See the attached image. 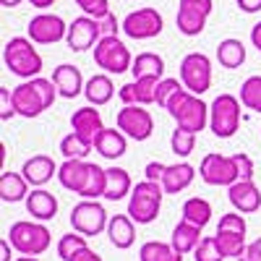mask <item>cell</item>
I'll return each mask as SVG.
<instances>
[{
	"instance_id": "obj_13",
	"label": "cell",
	"mask_w": 261,
	"mask_h": 261,
	"mask_svg": "<svg viewBox=\"0 0 261 261\" xmlns=\"http://www.w3.org/2000/svg\"><path fill=\"white\" fill-rule=\"evenodd\" d=\"M102 39V29H99V21L92 16H79L68 24V37H65V45L73 53H86V50H94L97 42Z\"/></svg>"
},
{
	"instance_id": "obj_51",
	"label": "cell",
	"mask_w": 261,
	"mask_h": 261,
	"mask_svg": "<svg viewBox=\"0 0 261 261\" xmlns=\"http://www.w3.org/2000/svg\"><path fill=\"white\" fill-rule=\"evenodd\" d=\"M251 45L261 53V21H258V24H253V29H251Z\"/></svg>"
},
{
	"instance_id": "obj_6",
	"label": "cell",
	"mask_w": 261,
	"mask_h": 261,
	"mask_svg": "<svg viewBox=\"0 0 261 261\" xmlns=\"http://www.w3.org/2000/svg\"><path fill=\"white\" fill-rule=\"evenodd\" d=\"M241 97L230 92L214 97L209 105V130L217 139H232L241 128Z\"/></svg>"
},
{
	"instance_id": "obj_35",
	"label": "cell",
	"mask_w": 261,
	"mask_h": 261,
	"mask_svg": "<svg viewBox=\"0 0 261 261\" xmlns=\"http://www.w3.org/2000/svg\"><path fill=\"white\" fill-rule=\"evenodd\" d=\"M84 248H89V243H86V235L71 230L68 235H63L60 241H58V256L60 261H73L76 253H81Z\"/></svg>"
},
{
	"instance_id": "obj_23",
	"label": "cell",
	"mask_w": 261,
	"mask_h": 261,
	"mask_svg": "<svg viewBox=\"0 0 261 261\" xmlns=\"http://www.w3.org/2000/svg\"><path fill=\"white\" fill-rule=\"evenodd\" d=\"M94 149L99 151V154L105 160H120L125 154V149H128V136L123 134L120 128H105L99 139L94 141Z\"/></svg>"
},
{
	"instance_id": "obj_14",
	"label": "cell",
	"mask_w": 261,
	"mask_h": 261,
	"mask_svg": "<svg viewBox=\"0 0 261 261\" xmlns=\"http://www.w3.org/2000/svg\"><path fill=\"white\" fill-rule=\"evenodd\" d=\"M27 32L34 45H55V42H63L68 37V24L55 13H37L29 21Z\"/></svg>"
},
{
	"instance_id": "obj_19",
	"label": "cell",
	"mask_w": 261,
	"mask_h": 261,
	"mask_svg": "<svg viewBox=\"0 0 261 261\" xmlns=\"http://www.w3.org/2000/svg\"><path fill=\"white\" fill-rule=\"evenodd\" d=\"M89 167H92V162H86V160H65L58 170L60 186L79 196L86 186V178H89Z\"/></svg>"
},
{
	"instance_id": "obj_38",
	"label": "cell",
	"mask_w": 261,
	"mask_h": 261,
	"mask_svg": "<svg viewBox=\"0 0 261 261\" xmlns=\"http://www.w3.org/2000/svg\"><path fill=\"white\" fill-rule=\"evenodd\" d=\"M170 149L178 160L191 157L193 149H196V134H191V130H186V128H175L172 136H170Z\"/></svg>"
},
{
	"instance_id": "obj_53",
	"label": "cell",
	"mask_w": 261,
	"mask_h": 261,
	"mask_svg": "<svg viewBox=\"0 0 261 261\" xmlns=\"http://www.w3.org/2000/svg\"><path fill=\"white\" fill-rule=\"evenodd\" d=\"M29 6H34V8H39V11H45V8H50L55 0H27Z\"/></svg>"
},
{
	"instance_id": "obj_44",
	"label": "cell",
	"mask_w": 261,
	"mask_h": 261,
	"mask_svg": "<svg viewBox=\"0 0 261 261\" xmlns=\"http://www.w3.org/2000/svg\"><path fill=\"white\" fill-rule=\"evenodd\" d=\"M99 29H102V37H118V32L123 29V21H118V16L110 11L105 18H99Z\"/></svg>"
},
{
	"instance_id": "obj_11",
	"label": "cell",
	"mask_w": 261,
	"mask_h": 261,
	"mask_svg": "<svg viewBox=\"0 0 261 261\" xmlns=\"http://www.w3.org/2000/svg\"><path fill=\"white\" fill-rule=\"evenodd\" d=\"M115 125L134 141H146L154 134V118L141 105H123L115 115Z\"/></svg>"
},
{
	"instance_id": "obj_3",
	"label": "cell",
	"mask_w": 261,
	"mask_h": 261,
	"mask_svg": "<svg viewBox=\"0 0 261 261\" xmlns=\"http://www.w3.org/2000/svg\"><path fill=\"white\" fill-rule=\"evenodd\" d=\"M3 63L13 76L24 81L37 79L42 73V65H45V60H42V55L37 53L29 37H11L3 47Z\"/></svg>"
},
{
	"instance_id": "obj_33",
	"label": "cell",
	"mask_w": 261,
	"mask_h": 261,
	"mask_svg": "<svg viewBox=\"0 0 261 261\" xmlns=\"http://www.w3.org/2000/svg\"><path fill=\"white\" fill-rule=\"evenodd\" d=\"M105 188H107V170L92 162L89 178H86V186H84V191L79 196L81 199H94L97 201V199H105Z\"/></svg>"
},
{
	"instance_id": "obj_4",
	"label": "cell",
	"mask_w": 261,
	"mask_h": 261,
	"mask_svg": "<svg viewBox=\"0 0 261 261\" xmlns=\"http://www.w3.org/2000/svg\"><path fill=\"white\" fill-rule=\"evenodd\" d=\"M165 188L162 183H154V180H141L134 186L128 196V217L134 220L136 225H151L160 217V209H162V199H165Z\"/></svg>"
},
{
	"instance_id": "obj_10",
	"label": "cell",
	"mask_w": 261,
	"mask_h": 261,
	"mask_svg": "<svg viewBox=\"0 0 261 261\" xmlns=\"http://www.w3.org/2000/svg\"><path fill=\"white\" fill-rule=\"evenodd\" d=\"M180 81L191 94H196V97L206 94L212 89V60H209V55L188 53L180 60Z\"/></svg>"
},
{
	"instance_id": "obj_22",
	"label": "cell",
	"mask_w": 261,
	"mask_h": 261,
	"mask_svg": "<svg viewBox=\"0 0 261 261\" xmlns=\"http://www.w3.org/2000/svg\"><path fill=\"white\" fill-rule=\"evenodd\" d=\"M24 204H27V212L32 214V220L37 222H50L58 214V199L45 188H34Z\"/></svg>"
},
{
	"instance_id": "obj_5",
	"label": "cell",
	"mask_w": 261,
	"mask_h": 261,
	"mask_svg": "<svg viewBox=\"0 0 261 261\" xmlns=\"http://www.w3.org/2000/svg\"><path fill=\"white\" fill-rule=\"evenodd\" d=\"M8 241H11L13 251H18L21 256H42V253L50 248L53 235H50V230H47L45 222L18 220L8 230Z\"/></svg>"
},
{
	"instance_id": "obj_1",
	"label": "cell",
	"mask_w": 261,
	"mask_h": 261,
	"mask_svg": "<svg viewBox=\"0 0 261 261\" xmlns=\"http://www.w3.org/2000/svg\"><path fill=\"white\" fill-rule=\"evenodd\" d=\"M58 86L53 84V79L45 76H37L29 81H21L16 89H13V105H16V113L21 118H39L47 107L55 105L58 99Z\"/></svg>"
},
{
	"instance_id": "obj_24",
	"label": "cell",
	"mask_w": 261,
	"mask_h": 261,
	"mask_svg": "<svg viewBox=\"0 0 261 261\" xmlns=\"http://www.w3.org/2000/svg\"><path fill=\"white\" fill-rule=\"evenodd\" d=\"M84 97H86V102L94 105V107H102V105L110 102L115 97V84H113L110 73H94L92 79H86Z\"/></svg>"
},
{
	"instance_id": "obj_46",
	"label": "cell",
	"mask_w": 261,
	"mask_h": 261,
	"mask_svg": "<svg viewBox=\"0 0 261 261\" xmlns=\"http://www.w3.org/2000/svg\"><path fill=\"white\" fill-rule=\"evenodd\" d=\"M238 167H241V180H253V160L243 151H238Z\"/></svg>"
},
{
	"instance_id": "obj_16",
	"label": "cell",
	"mask_w": 261,
	"mask_h": 261,
	"mask_svg": "<svg viewBox=\"0 0 261 261\" xmlns=\"http://www.w3.org/2000/svg\"><path fill=\"white\" fill-rule=\"evenodd\" d=\"M58 165H55V160L53 157H47V154H34V157H29L24 165H21V175L27 178V183L32 186V188H42L45 183H50L53 178H58Z\"/></svg>"
},
{
	"instance_id": "obj_37",
	"label": "cell",
	"mask_w": 261,
	"mask_h": 261,
	"mask_svg": "<svg viewBox=\"0 0 261 261\" xmlns=\"http://www.w3.org/2000/svg\"><path fill=\"white\" fill-rule=\"evenodd\" d=\"M241 102L246 110H253L261 115V76H248L241 84Z\"/></svg>"
},
{
	"instance_id": "obj_52",
	"label": "cell",
	"mask_w": 261,
	"mask_h": 261,
	"mask_svg": "<svg viewBox=\"0 0 261 261\" xmlns=\"http://www.w3.org/2000/svg\"><path fill=\"white\" fill-rule=\"evenodd\" d=\"M11 241L8 238H3V241H0V261H11Z\"/></svg>"
},
{
	"instance_id": "obj_45",
	"label": "cell",
	"mask_w": 261,
	"mask_h": 261,
	"mask_svg": "<svg viewBox=\"0 0 261 261\" xmlns=\"http://www.w3.org/2000/svg\"><path fill=\"white\" fill-rule=\"evenodd\" d=\"M178 8H188V11H199L204 16H212V0H180Z\"/></svg>"
},
{
	"instance_id": "obj_43",
	"label": "cell",
	"mask_w": 261,
	"mask_h": 261,
	"mask_svg": "<svg viewBox=\"0 0 261 261\" xmlns=\"http://www.w3.org/2000/svg\"><path fill=\"white\" fill-rule=\"evenodd\" d=\"M13 115H18L13 105V89L0 86V120H11Z\"/></svg>"
},
{
	"instance_id": "obj_36",
	"label": "cell",
	"mask_w": 261,
	"mask_h": 261,
	"mask_svg": "<svg viewBox=\"0 0 261 261\" xmlns=\"http://www.w3.org/2000/svg\"><path fill=\"white\" fill-rule=\"evenodd\" d=\"M94 146L89 144V141H84L81 136H76L73 130L68 136H63L60 139V154L65 157V160H86V154H89Z\"/></svg>"
},
{
	"instance_id": "obj_54",
	"label": "cell",
	"mask_w": 261,
	"mask_h": 261,
	"mask_svg": "<svg viewBox=\"0 0 261 261\" xmlns=\"http://www.w3.org/2000/svg\"><path fill=\"white\" fill-rule=\"evenodd\" d=\"M21 3H24V0H0V6H3V8H16Z\"/></svg>"
},
{
	"instance_id": "obj_28",
	"label": "cell",
	"mask_w": 261,
	"mask_h": 261,
	"mask_svg": "<svg viewBox=\"0 0 261 261\" xmlns=\"http://www.w3.org/2000/svg\"><path fill=\"white\" fill-rule=\"evenodd\" d=\"M217 63H220L222 68H230V71L241 68V65L246 63V45L235 37L222 39L220 45H217Z\"/></svg>"
},
{
	"instance_id": "obj_39",
	"label": "cell",
	"mask_w": 261,
	"mask_h": 261,
	"mask_svg": "<svg viewBox=\"0 0 261 261\" xmlns=\"http://www.w3.org/2000/svg\"><path fill=\"white\" fill-rule=\"evenodd\" d=\"M193 261H225V256H222L220 246H217V241H214V235L201 238L199 248L193 251Z\"/></svg>"
},
{
	"instance_id": "obj_29",
	"label": "cell",
	"mask_w": 261,
	"mask_h": 261,
	"mask_svg": "<svg viewBox=\"0 0 261 261\" xmlns=\"http://www.w3.org/2000/svg\"><path fill=\"white\" fill-rule=\"evenodd\" d=\"M180 214H183L186 222H191L196 227H206L209 220H212V204L206 199H201V196H191V199L183 201Z\"/></svg>"
},
{
	"instance_id": "obj_20",
	"label": "cell",
	"mask_w": 261,
	"mask_h": 261,
	"mask_svg": "<svg viewBox=\"0 0 261 261\" xmlns=\"http://www.w3.org/2000/svg\"><path fill=\"white\" fill-rule=\"evenodd\" d=\"M107 238L118 251H128L136 243V222L128 214H113L107 222Z\"/></svg>"
},
{
	"instance_id": "obj_34",
	"label": "cell",
	"mask_w": 261,
	"mask_h": 261,
	"mask_svg": "<svg viewBox=\"0 0 261 261\" xmlns=\"http://www.w3.org/2000/svg\"><path fill=\"white\" fill-rule=\"evenodd\" d=\"M162 79L157 76H139L134 79V89H136V105L149 107V105H157V86Z\"/></svg>"
},
{
	"instance_id": "obj_2",
	"label": "cell",
	"mask_w": 261,
	"mask_h": 261,
	"mask_svg": "<svg viewBox=\"0 0 261 261\" xmlns=\"http://www.w3.org/2000/svg\"><path fill=\"white\" fill-rule=\"evenodd\" d=\"M165 110L172 120L178 123V128H186L196 136H199L204 128H209V105L201 97L191 94L186 86L167 102Z\"/></svg>"
},
{
	"instance_id": "obj_18",
	"label": "cell",
	"mask_w": 261,
	"mask_h": 261,
	"mask_svg": "<svg viewBox=\"0 0 261 261\" xmlns=\"http://www.w3.org/2000/svg\"><path fill=\"white\" fill-rule=\"evenodd\" d=\"M53 84L58 86V94L63 99H76L79 94H84V86H86L81 68L79 65H71V63H60L53 71Z\"/></svg>"
},
{
	"instance_id": "obj_15",
	"label": "cell",
	"mask_w": 261,
	"mask_h": 261,
	"mask_svg": "<svg viewBox=\"0 0 261 261\" xmlns=\"http://www.w3.org/2000/svg\"><path fill=\"white\" fill-rule=\"evenodd\" d=\"M71 130L76 136H81L84 141H89L94 146V141L99 139V134L105 130V123H102V115L94 105H86V107H79V110L71 115Z\"/></svg>"
},
{
	"instance_id": "obj_47",
	"label": "cell",
	"mask_w": 261,
	"mask_h": 261,
	"mask_svg": "<svg viewBox=\"0 0 261 261\" xmlns=\"http://www.w3.org/2000/svg\"><path fill=\"white\" fill-rule=\"evenodd\" d=\"M165 170H167V165H162V162H149V165L144 167V175H146V180L162 183V175H165Z\"/></svg>"
},
{
	"instance_id": "obj_32",
	"label": "cell",
	"mask_w": 261,
	"mask_h": 261,
	"mask_svg": "<svg viewBox=\"0 0 261 261\" xmlns=\"http://www.w3.org/2000/svg\"><path fill=\"white\" fill-rule=\"evenodd\" d=\"M214 241H217V246H220L225 258H241L246 253V248H248L243 232H222V230H217Z\"/></svg>"
},
{
	"instance_id": "obj_25",
	"label": "cell",
	"mask_w": 261,
	"mask_h": 261,
	"mask_svg": "<svg viewBox=\"0 0 261 261\" xmlns=\"http://www.w3.org/2000/svg\"><path fill=\"white\" fill-rule=\"evenodd\" d=\"M201 230H204V227H196V225L180 220L175 227H172V235H170L172 248H175L180 256L193 253L196 248H199V243H201Z\"/></svg>"
},
{
	"instance_id": "obj_8",
	"label": "cell",
	"mask_w": 261,
	"mask_h": 261,
	"mask_svg": "<svg viewBox=\"0 0 261 261\" xmlns=\"http://www.w3.org/2000/svg\"><path fill=\"white\" fill-rule=\"evenodd\" d=\"M94 63L105 73H125L134 65V55L120 37H102L94 47Z\"/></svg>"
},
{
	"instance_id": "obj_55",
	"label": "cell",
	"mask_w": 261,
	"mask_h": 261,
	"mask_svg": "<svg viewBox=\"0 0 261 261\" xmlns=\"http://www.w3.org/2000/svg\"><path fill=\"white\" fill-rule=\"evenodd\" d=\"M13 261H39L37 256H18V258H13Z\"/></svg>"
},
{
	"instance_id": "obj_26",
	"label": "cell",
	"mask_w": 261,
	"mask_h": 261,
	"mask_svg": "<svg viewBox=\"0 0 261 261\" xmlns=\"http://www.w3.org/2000/svg\"><path fill=\"white\" fill-rule=\"evenodd\" d=\"M29 196V183L21 172H11L6 170L0 175V199L6 204H18V201H27Z\"/></svg>"
},
{
	"instance_id": "obj_27",
	"label": "cell",
	"mask_w": 261,
	"mask_h": 261,
	"mask_svg": "<svg viewBox=\"0 0 261 261\" xmlns=\"http://www.w3.org/2000/svg\"><path fill=\"white\" fill-rule=\"evenodd\" d=\"M134 191V180H130L128 170L123 167H107V188H105V199L107 201H120Z\"/></svg>"
},
{
	"instance_id": "obj_21",
	"label": "cell",
	"mask_w": 261,
	"mask_h": 261,
	"mask_svg": "<svg viewBox=\"0 0 261 261\" xmlns=\"http://www.w3.org/2000/svg\"><path fill=\"white\" fill-rule=\"evenodd\" d=\"M193 178H196V167L191 162L180 160L175 165H167L165 175H162V188H165V193L178 196V193H183L193 183Z\"/></svg>"
},
{
	"instance_id": "obj_31",
	"label": "cell",
	"mask_w": 261,
	"mask_h": 261,
	"mask_svg": "<svg viewBox=\"0 0 261 261\" xmlns=\"http://www.w3.org/2000/svg\"><path fill=\"white\" fill-rule=\"evenodd\" d=\"M139 258L141 261H183V256L172 248V243H162V241H146L139 248Z\"/></svg>"
},
{
	"instance_id": "obj_7",
	"label": "cell",
	"mask_w": 261,
	"mask_h": 261,
	"mask_svg": "<svg viewBox=\"0 0 261 261\" xmlns=\"http://www.w3.org/2000/svg\"><path fill=\"white\" fill-rule=\"evenodd\" d=\"M199 178L206 186H217V188H230L232 183L241 180V167H238V157L235 154H220L212 151L206 154L199 165Z\"/></svg>"
},
{
	"instance_id": "obj_50",
	"label": "cell",
	"mask_w": 261,
	"mask_h": 261,
	"mask_svg": "<svg viewBox=\"0 0 261 261\" xmlns=\"http://www.w3.org/2000/svg\"><path fill=\"white\" fill-rule=\"evenodd\" d=\"M73 261H102V256L97 251H92V248H84L81 253L73 256Z\"/></svg>"
},
{
	"instance_id": "obj_9",
	"label": "cell",
	"mask_w": 261,
	"mask_h": 261,
	"mask_svg": "<svg viewBox=\"0 0 261 261\" xmlns=\"http://www.w3.org/2000/svg\"><path fill=\"white\" fill-rule=\"evenodd\" d=\"M107 222H110V214L94 199H84L71 209V227L86 238L107 232Z\"/></svg>"
},
{
	"instance_id": "obj_17",
	"label": "cell",
	"mask_w": 261,
	"mask_h": 261,
	"mask_svg": "<svg viewBox=\"0 0 261 261\" xmlns=\"http://www.w3.org/2000/svg\"><path fill=\"white\" fill-rule=\"evenodd\" d=\"M227 199L235 212L241 214H253L261 209V191L253 180H238L227 188Z\"/></svg>"
},
{
	"instance_id": "obj_42",
	"label": "cell",
	"mask_w": 261,
	"mask_h": 261,
	"mask_svg": "<svg viewBox=\"0 0 261 261\" xmlns=\"http://www.w3.org/2000/svg\"><path fill=\"white\" fill-rule=\"evenodd\" d=\"M73 3L92 18H105L107 13H110V0H73Z\"/></svg>"
},
{
	"instance_id": "obj_49",
	"label": "cell",
	"mask_w": 261,
	"mask_h": 261,
	"mask_svg": "<svg viewBox=\"0 0 261 261\" xmlns=\"http://www.w3.org/2000/svg\"><path fill=\"white\" fill-rule=\"evenodd\" d=\"M235 3L243 13H258L261 11V0H235Z\"/></svg>"
},
{
	"instance_id": "obj_40",
	"label": "cell",
	"mask_w": 261,
	"mask_h": 261,
	"mask_svg": "<svg viewBox=\"0 0 261 261\" xmlns=\"http://www.w3.org/2000/svg\"><path fill=\"white\" fill-rule=\"evenodd\" d=\"M183 89V81H178V79H162L160 81V86H157V107H167V102L175 97L178 92Z\"/></svg>"
},
{
	"instance_id": "obj_30",
	"label": "cell",
	"mask_w": 261,
	"mask_h": 261,
	"mask_svg": "<svg viewBox=\"0 0 261 261\" xmlns=\"http://www.w3.org/2000/svg\"><path fill=\"white\" fill-rule=\"evenodd\" d=\"M130 73H134V79H139V76L165 79V58L157 53H139L134 58V65H130Z\"/></svg>"
},
{
	"instance_id": "obj_41",
	"label": "cell",
	"mask_w": 261,
	"mask_h": 261,
	"mask_svg": "<svg viewBox=\"0 0 261 261\" xmlns=\"http://www.w3.org/2000/svg\"><path fill=\"white\" fill-rule=\"evenodd\" d=\"M217 230H222V232H243V235H246L248 225H246V220H243V214L232 209V212H227V214L220 217V225H217Z\"/></svg>"
},
{
	"instance_id": "obj_12",
	"label": "cell",
	"mask_w": 261,
	"mask_h": 261,
	"mask_svg": "<svg viewBox=\"0 0 261 261\" xmlns=\"http://www.w3.org/2000/svg\"><path fill=\"white\" fill-rule=\"evenodd\" d=\"M162 29H165V21H162V13L157 8H139V11H130L123 18L125 37L136 39V42L154 39L162 34Z\"/></svg>"
},
{
	"instance_id": "obj_48",
	"label": "cell",
	"mask_w": 261,
	"mask_h": 261,
	"mask_svg": "<svg viewBox=\"0 0 261 261\" xmlns=\"http://www.w3.org/2000/svg\"><path fill=\"white\" fill-rule=\"evenodd\" d=\"M238 261H261V238H256L253 243H248L246 253L238 258Z\"/></svg>"
}]
</instances>
